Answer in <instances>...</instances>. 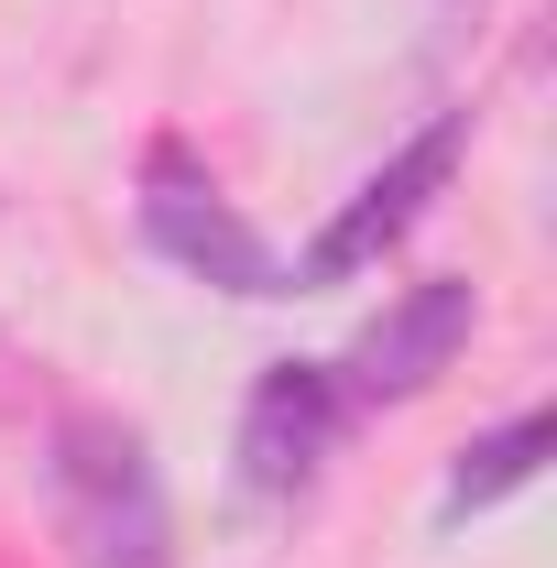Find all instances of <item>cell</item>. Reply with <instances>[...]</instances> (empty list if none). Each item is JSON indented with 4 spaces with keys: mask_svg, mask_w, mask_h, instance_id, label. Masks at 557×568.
Wrapping results in <instances>:
<instances>
[{
    "mask_svg": "<svg viewBox=\"0 0 557 568\" xmlns=\"http://www.w3.org/2000/svg\"><path fill=\"white\" fill-rule=\"evenodd\" d=\"M44 503L77 568H175V503L153 470V437L110 405H67L44 426Z\"/></svg>",
    "mask_w": 557,
    "mask_h": 568,
    "instance_id": "1",
    "label": "cell"
},
{
    "mask_svg": "<svg viewBox=\"0 0 557 568\" xmlns=\"http://www.w3.org/2000/svg\"><path fill=\"white\" fill-rule=\"evenodd\" d=\"M132 219H142V252H164L175 274H198L209 295H241V306H274L295 295V263L241 219V197L219 186L186 142H142V186H132Z\"/></svg>",
    "mask_w": 557,
    "mask_h": 568,
    "instance_id": "2",
    "label": "cell"
},
{
    "mask_svg": "<svg viewBox=\"0 0 557 568\" xmlns=\"http://www.w3.org/2000/svg\"><path fill=\"white\" fill-rule=\"evenodd\" d=\"M459 164H470V110H426L416 132L317 219V241L295 252V295H306V284H361L383 252H405V241L426 230V209L459 186Z\"/></svg>",
    "mask_w": 557,
    "mask_h": 568,
    "instance_id": "3",
    "label": "cell"
},
{
    "mask_svg": "<svg viewBox=\"0 0 557 568\" xmlns=\"http://www.w3.org/2000/svg\"><path fill=\"white\" fill-rule=\"evenodd\" d=\"M470 328H482V284H470V274H416V284H394V295L361 317V339L328 361V372H340V405H350V416L416 405L426 383L470 351Z\"/></svg>",
    "mask_w": 557,
    "mask_h": 568,
    "instance_id": "4",
    "label": "cell"
},
{
    "mask_svg": "<svg viewBox=\"0 0 557 568\" xmlns=\"http://www.w3.org/2000/svg\"><path fill=\"white\" fill-rule=\"evenodd\" d=\"M340 426H350V405H340V372H328V361H263L252 394H241V426H230V470H241V493H252V503L317 493Z\"/></svg>",
    "mask_w": 557,
    "mask_h": 568,
    "instance_id": "5",
    "label": "cell"
},
{
    "mask_svg": "<svg viewBox=\"0 0 557 568\" xmlns=\"http://www.w3.org/2000/svg\"><path fill=\"white\" fill-rule=\"evenodd\" d=\"M547 448H557V416H547V405L482 426V437L448 459V481H437V525H470V514H492V503H514L536 470H547Z\"/></svg>",
    "mask_w": 557,
    "mask_h": 568,
    "instance_id": "6",
    "label": "cell"
}]
</instances>
